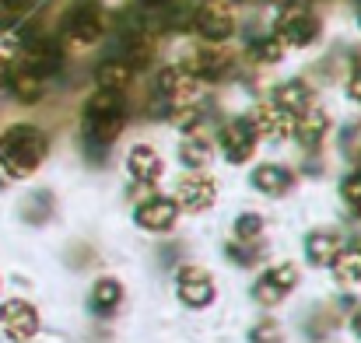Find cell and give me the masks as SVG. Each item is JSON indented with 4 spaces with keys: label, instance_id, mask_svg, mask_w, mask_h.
<instances>
[{
    "label": "cell",
    "instance_id": "1",
    "mask_svg": "<svg viewBox=\"0 0 361 343\" xmlns=\"http://www.w3.org/2000/svg\"><path fill=\"white\" fill-rule=\"evenodd\" d=\"M46 147L49 144H46V133L39 126H28V123L11 126V130L0 133V165L7 168V175L25 179L42 165Z\"/></svg>",
    "mask_w": 361,
    "mask_h": 343
},
{
    "label": "cell",
    "instance_id": "2",
    "mask_svg": "<svg viewBox=\"0 0 361 343\" xmlns=\"http://www.w3.org/2000/svg\"><path fill=\"white\" fill-rule=\"evenodd\" d=\"M123 130V95L99 88L85 106V133L92 144H113Z\"/></svg>",
    "mask_w": 361,
    "mask_h": 343
},
{
    "label": "cell",
    "instance_id": "3",
    "mask_svg": "<svg viewBox=\"0 0 361 343\" xmlns=\"http://www.w3.org/2000/svg\"><path fill=\"white\" fill-rule=\"evenodd\" d=\"M316 35H319V18L309 11V7H302V4H295V7H284V18L277 21V39H281V46H309V42H316Z\"/></svg>",
    "mask_w": 361,
    "mask_h": 343
},
{
    "label": "cell",
    "instance_id": "4",
    "mask_svg": "<svg viewBox=\"0 0 361 343\" xmlns=\"http://www.w3.org/2000/svg\"><path fill=\"white\" fill-rule=\"evenodd\" d=\"M193 28L207 39V42H225L232 32H235V18L228 11L225 0H204L197 11H193Z\"/></svg>",
    "mask_w": 361,
    "mask_h": 343
},
{
    "label": "cell",
    "instance_id": "5",
    "mask_svg": "<svg viewBox=\"0 0 361 343\" xmlns=\"http://www.w3.org/2000/svg\"><path fill=\"white\" fill-rule=\"evenodd\" d=\"M295 284H298V266L281 263V266H270V270L259 273V280L252 284V294H256L259 305H277L284 294L295 291Z\"/></svg>",
    "mask_w": 361,
    "mask_h": 343
},
{
    "label": "cell",
    "instance_id": "6",
    "mask_svg": "<svg viewBox=\"0 0 361 343\" xmlns=\"http://www.w3.org/2000/svg\"><path fill=\"white\" fill-rule=\"evenodd\" d=\"M176 294L190 308H207L214 301V280L200 266H183L179 277H176Z\"/></svg>",
    "mask_w": 361,
    "mask_h": 343
},
{
    "label": "cell",
    "instance_id": "7",
    "mask_svg": "<svg viewBox=\"0 0 361 343\" xmlns=\"http://www.w3.org/2000/svg\"><path fill=\"white\" fill-rule=\"evenodd\" d=\"M0 326H4V333L11 337V340L25 343L35 337V330H39V316H35V308L28 305V301H4V308H0Z\"/></svg>",
    "mask_w": 361,
    "mask_h": 343
},
{
    "label": "cell",
    "instance_id": "8",
    "mask_svg": "<svg viewBox=\"0 0 361 343\" xmlns=\"http://www.w3.org/2000/svg\"><path fill=\"white\" fill-rule=\"evenodd\" d=\"M221 151H225V158H228L232 165H242V161L252 158V151H256V133H252L249 119L225 123V130H221Z\"/></svg>",
    "mask_w": 361,
    "mask_h": 343
},
{
    "label": "cell",
    "instance_id": "9",
    "mask_svg": "<svg viewBox=\"0 0 361 343\" xmlns=\"http://www.w3.org/2000/svg\"><path fill=\"white\" fill-rule=\"evenodd\" d=\"M252 133L256 137H267V140H288L295 133V116H288L277 106H256L252 119H249Z\"/></svg>",
    "mask_w": 361,
    "mask_h": 343
},
{
    "label": "cell",
    "instance_id": "10",
    "mask_svg": "<svg viewBox=\"0 0 361 343\" xmlns=\"http://www.w3.org/2000/svg\"><path fill=\"white\" fill-rule=\"evenodd\" d=\"M176 214H179V204H176V200H169V197H154V200L140 204L133 218H137V225H140L144 231H172Z\"/></svg>",
    "mask_w": 361,
    "mask_h": 343
},
{
    "label": "cell",
    "instance_id": "11",
    "mask_svg": "<svg viewBox=\"0 0 361 343\" xmlns=\"http://www.w3.org/2000/svg\"><path fill=\"white\" fill-rule=\"evenodd\" d=\"M228 63H232V60H228L221 49H197V53L186 56L183 70H186L190 77H197V81H218V77L228 74Z\"/></svg>",
    "mask_w": 361,
    "mask_h": 343
},
{
    "label": "cell",
    "instance_id": "12",
    "mask_svg": "<svg viewBox=\"0 0 361 343\" xmlns=\"http://www.w3.org/2000/svg\"><path fill=\"white\" fill-rule=\"evenodd\" d=\"M158 88L172 106H190L193 95H197V77H190L183 67H165L158 74Z\"/></svg>",
    "mask_w": 361,
    "mask_h": 343
},
{
    "label": "cell",
    "instance_id": "13",
    "mask_svg": "<svg viewBox=\"0 0 361 343\" xmlns=\"http://www.w3.org/2000/svg\"><path fill=\"white\" fill-rule=\"evenodd\" d=\"M126 172H130V179L140 182V186L158 182V179H161V158H158V151L147 147V144H137V147L126 154Z\"/></svg>",
    "mask_w": 361,
    "mask_h": 343
},
{
    "label": "cell",
    "instance_id": "14",
    "mask_svg": "<svg viewBox=\"0 0 361 343\" xmlns=\"http://www.w3.org/2000/svg\"><path fill=\"white\" fill-rule=\"evenodd\" d=\"M214 197H218V189H214V182L204 179V175H186V179L179 182V204H183L186 211H193V214L207 211V207L214 204Z\"/></svg>",
    "mask_w": 361,
    "mask_h": 343
},
{
    "label": "cell",
    "instance_id": "15",
    "mask_svg": "<svg viewBox=\"0 0 361 343\" xmlns=\"http://www.w3.org/2000/svg\"><path fill=\"white\" fill-rule=\"evenodd\" d=\"M25 70H32L35 77H46V74H56L60 70V49L46 39L32 42L25 49Z\"/></svg>",
    "mask_w": 361,
    "mask_h": 343
},
{
    "label": "cell",
    "instance_id": "16",
    "mask_svg": "<svg viewBox=\"0 0 361 343\" xmlns=\"http://www.w3.org/2000/svg\"><path fill=\"white\" fill-rule=\"evenodd\" d=\"M67 35L74 39V42H95V39H102V14L95 11V7H81V11H74L71 14V21H67Z\"/></svg>",
    "mask_w": 361,
    "mask_h": 343
},
{
    "label": "cell",
    "instance_id": "17",
    "mask_svg": "<svg viewBox=\"0 0 361 343\" xmlns=\"http://www.w3.org/2000/svg\"><path fill=\"white\" fill-rule=\"evenodd\" d=\"M326 130H330V116L323 109H316V106H309L305 113H298V119H295V133H298V140L305 147H316L326 137Z\"/></svg>",
    "mask_w": 361,
    "mask_h": 343
},
{
    "label": "cell",
    "instance_id": "18",
    "mask_svg": "<svg viewBox=\"0 0 361 343\" xmlns=\"http://www.w3.org/2000/svg\"><path fill=\"white\" fill-rule=\"evenodd\" d=\"M274 106L284 109L288 116H298L312 106V92H309V85H302V81H284V85L274 92Z\"/></svg>",
    "mask_w": 361,
    "mask_h": 343
},
{
    "label": "cell",
    "instance_id": "19",
    "mask_svg": "<svg viewBox=\"0 0 361 343\" xmlns=\"http://www.w3.org/2000/svg\"><path fill=\"white\" fill-rule=\"evenodd\" d=\"M337 252H341V238L334 231H312L305 238V256L312 266H330L337 259Z\"/></svg>",
    "mask_w": 361,
    "mask_h": 343
},
{
    "label": "cell",
    "instance_id": "20",
    "mask_svg": "<svg viewBox=\"0 0 361 343\" xmlns=\"http://www.w3.org/2000/svg\"><path fill=\"white\" fill-rule=\"evenodd\" d=\"M130 77H133V67H130L126 60H106V63H99V70H95V81H99V88H106V92H123V88L130 85Z\"/></svg>",
    "mask_w": 361,
    "mask_h": 343
},
{
    "label": "cell",
    "instance_id": "21",
    "mask_svg": "<svg viewBox=\"0 0 361 343\" xmlns=\"http://www.w3.org/2000/svg\"><path fill=\"white\" fill-rule=\"evenodd\" d=\"M252 186L263 189V193H270V197H277V193H284L291 186V172L284 165H259L252 172Z\"/></svg>",
    "mask_w": 361,
    "mask_h": 343
},
{
    "label": "cell",
    "instance_id": "22",
    "mask_svg": "<svg viewBox=\"0 0 361 343\" xmlns=\"http://www.w3.org/2000/svg\"><path fill=\"white\" fill-rule=\"evenodd\" d=\"M330 266L341 284H361V249H341Z\"/></svg>",
    "mask_w": 361,
    "mask_h": 343
},
{
    "label": "cell",
    "instance_id": "23",
    "mask_svg": "<svg viewBox=\"0 0 361 343\" xmlns=\"http://www.w3.org/2000/svg\"><path fill=\"white\" fill-rule=\"evenodd\" d=\"M7 85H11V92H14L21 102H39V99H42V77H35V74L25 70V67H21V70H11V81H7Z\"/></svg>",
    "mask_w": 361,
    "mask_h": 343
},
{
    "label": "cell",
    "instance_id": "24",
    "mask_svg": "<svg viewBox=\"0 0 361 343\" xmlns=\"http://www.w3.org/2000/svg\"><path fill=\"white\" fill-rule=\"evenodd\" d=\"M120 298H123V287L113 277H102V280L95 284V291H92V301H95L99 312H113V308L120 305Z\"/></svg>",
    "mask_w": 361,
    "mask_h": 343
},
{
    "label": "cell",
    "instance_id": "25",
    "mask_svg": "<svg viewBox=\"0 0 361 343\" xmlns=\"http://www.w3.org/2000/svg\"><path fill=\"white\" fill-rule=\"evenodd\" d=\"M179 154H183V161H186L190 168H200V165L211 158V147H207V140H200V137H186L183 147H179Z\"/></svg>",
    "mask_w": 361,
    "mask_h": 343
},
{
    "label": "cell",
    "instance_id": "26",
    "mask_svg": "<svg viewBox=\"0 0 361 343\" xmlns=\"http://www.w3.org/2000/svg\"><path fill=\"white\" fill-rule=\"evenodd\" d=\"M252 56H256L259 63H277V60L284 56V46H281L277 35H274V39H259V42H252Z\"/></svg>",
    "mask_w": 361,
    "mask_h": 343
},
{
    "label": "cell",
    "instance_id": "27",
    "mask_svg": "<svg viewBox=\"0 0 361 343\" xmlns=\"http://www.w3.org/2000/svg\"><path fill=\"white\" fill-rule=\"evenodd\" d=\"M263 231V218L259 214H242L239 221H235V235L239 238H256Z\"/></svg>",
    "mask_w": 361,
    "mask_h": 343
},
{
    "label": "cell",
    "instance_id": "28",
    "mask_svg": "<svg viewBox=\"0 0 361 343\" xmlns=\"http://www.w3.org/2000/svg\"><path fill=\"white\" fill-rule=\"evenodd\" d=\"M172 119H176V126H186V130H193L197 123H200V109L190 102V106H176L172 109Z\"/></svg>",
    "mask_w": 361,
    "mask_h": 343
},
{
    "label": "cell",
    "instance_id": "29",
    "mask_svg": "<svg viewBox=\"0 0 361 343\" xmlns=\"http://www.w3.org/2000/svg\"><path fill=\"white\" fill-rule=\"evenodd\" d=\"M341 193H344V200H348L351 207H358L361 204V172H355V175H348V179H344Z\"/></svg>",
    "mask_w": 361,
    "mask_h": 343
},
{
    "label": "cell",
    "instance_id": "30",
    "mask_svg": "<svg viewBox=\"0 0 361 343\" xmlns=\"http://www.w3.org/2000/svg\"><path fill=\"white\" fill-rule=\"evenodd\" d=\"M249 337H252V343H277L281 340V330H277L274 323H259Z\"/></svg>",
    "mask_w": 361,
    "mask_h": 343
},
{
    "label": "cell",
    "instance_id": "31",
    "mask_svg": "<svg viewBox=\"0 0 361 343\" xmlns=\"http://www.w3.org/2000/svg\"><path fill=\"white\" fill-rule=\"evenodd\" d=\"M32 4H35V0H0V14H4V18H18V14H25Z\"/></svg>",
    "mask_w": 361,
    "mask_h": 343
},
{
    "label": "cell",
    "instance_id": "32",
    "mask_svg": "<svg viewBox=\"0 0 361 343\" xmlns=\"http://www.w3.org/2000/svg\"><path fill=\"white\" fill-rule=\"evenodd\" d=\"M348 95H351L355 102H361V70L351 74V81H348Z\"/></svg>",
    "mask_w": 361,
    "mask_h": 343
},
{
    "label": "cell",
    "instance_id": "33",
    "mask_svg": "<svg viewBox=\"0 0 361 343\" xmlns=\"http://www.w3.org/2000/svg\"><path fill=\"white\" fill-rule=\"evenodd\" d=\"M7 81H11V63L0 56V88H7Z\"/></svg>",
    "mask_w": 361,
    "mask_h": 343
},
{
    "label": "cell",
    "instance_id": "34",
    "mask_svg": "<svg viewBox=\"0 0 361 343\" xmlns=\"http://www.w3.org/2000/svg\"><path fill=\"white\" fill-rule=\"evenodd\" d=\"M351 330H355V333H358V337H361V312H358V316H355V319H351Z\"/></svg>",
    "mask_w": 361,
    "mask_h": 343
},
{
    "label": "cell",
    "instance_id": "35",
    "mask_svg": "<svg viewBox=\"0 0 361 343\" xmlns=\"http://www.w3.org/2000/svg\"><path fill=\"white\" fill-rule=\"evenodd\" d=\"M270 4H277V7H295L298 0H270Z\"/></svg>",
    "mask_w": 361,
    "mask_h": 343
},
{
    "label": "cell",
    "instance_id": "36",
    "mask_svg": "<svg viewBox=\"0 0 361 343\" xmlns=\"http://www.w3.org/2000/svg\"><path fill=\"white\" fill-rule=\"evenodd\" d=\"M140 4H161V0H140Z\"/></svg>",
    "mask_w": 361,
    "mask_h": 343
},
{
    "label": "cell",
    "instance_id": "37",
    "mask_svg": "<svg viewBox=\"0 0 361 343\" xmlns=\"http://www.w3.org/2000/svg\"><path fill=\"white\" fill-rule=\"evenodd\" d=\"M355 211H358V214H361V204H358V207H355Z\"/></svg>",
    "mask_w": 361,
    "mask_h": 343
}]
</instances>
